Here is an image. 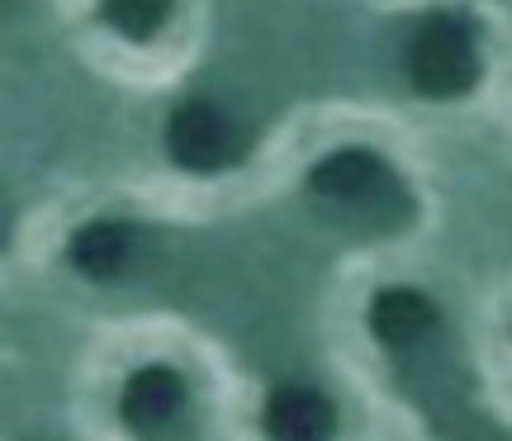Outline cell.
I'll use <instances>...</instances> for the list:
<instances>
[{"mask_svg": "<svg viewBox=\"0 0 512 441\" xmlns=\"http://www.w3.org/2000/svg\"><path fill=\"white\" fill-rule=\"evenodd\" d=\"M408 76L422 95L451 100L465 95L479 81V48L475 29L460 15H432L422 19L408 38Z\"/></svg>", "mask_w": 512, "mask_h": 441, "instance_id": "obj_1", "label": "cell"}, {"mask_svg": "<svg viewBox=\"0 0 512 441\" xmlns=\"http://www.w3.org/2000/svg\"><path fill=\"white\" fill-rule=\"evenodd\" d=\"M309 195L323 204H342V209H375L389 195H399V181L389 176V166L375 152L342 147L309 171Z\"/></svg>", "mask_w": 512, "mask_h": 441, "instance_id": "obj_2", "label": "cell"}, {"mask_svg": "<svg viewBox=\"0 0 512 441\" xmlns=\"http://www.w3.org/2000/svg\"><path fill=\"white\" fill-rule=\"evenodd\" d=\"M166 152L185 171H219V166L238 157V133H233V124H228V114L219 105L190 100L166 124Z\"/></svg>", "mask_w": 512, "mask_h": 441, "instance_id": "obj_3", "label": "cell"}, {"mask_svg": "<svg viewBox=\"0 0 512 441\" xmlns=\"http://www.w3.org/2000/svg\"><path fill=\"white\" fill-rule=\"evenodd\" d=\"M266 437L271 441H332L337 432V413L332 404L318 394V389L290 385V389H275L266 399Z\"/></svg>", "mask_w": 512, "mask_h": 441, "instance_id": "obj_4", "label": "cell"}, {"mask_svg": "<svg viewBox=\"0 0 512 441\" xmlns=\"http://www.w3.org/2000/svg\"><path fill=\"white\" fill-rule=\"evenodd\" d=\"M185 404V385L176 370L166 366H147L138 370L133 380L124 385V399H119V413L133 432H152V427L171 423Z\"/></svg>", "mask_w": 512, "mask_h": 441, "instance_id": "obj_5", "label": "cell"}, {"mask_svg": "<svg viewBox=\"0 0 512 441\" xmlns=\"http://www.w3.org/2000/svg\"><path fill=\"white\" fill-rule=\"evenodd\" d=\"M437 328V304L422 290H380L370 304V332L380 337L384 347H413L427 332Z\"/></svg>", "mask_w": 512, "mask_h": 441, "instance_id": "obj_6", "label": "cell"}, {"mask_svg": "<svg viewBox=\"0 0 512 441\" xmlns=\"http://www.w3.org/2000/svg\"><path fill=\"white\" fill-rule=\"evenodd\" d=\"M67 257H72V266L81 271V276L114 280L128 266V257H133V233H128L124 223H114V219L86 223V228L72 238Z\"/></svg>", "mask_w": 512, "mask_h": 441, "instance_id": "obj_7", "label": "cell"}, {"mask_svg": "<svg viewBox=\"0 0 512 441\" xmlns=\"http://www.w3.org/2000/svg\"><path fill=\"white\" fill-rule=\"evenodd\" d=\"M171 0H105V19L128 38H152L162 29Z\"/></svg>", "mask_w": 512, "mask_h": 441, "instance_id": "obj_8", "label": "cell"}]
</instances>
